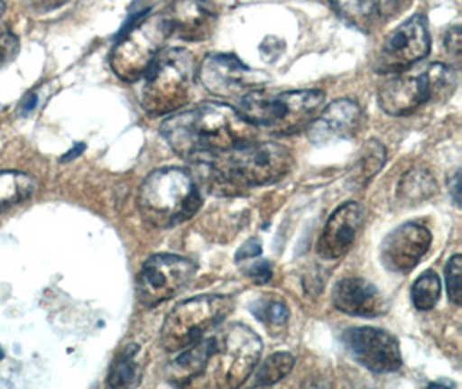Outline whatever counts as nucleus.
<instances>
[{"label":"nucleus","mask_w":462,"mask_h":389,"mask_svg":"<svg viewBox=\"0 0 462 389\" xmlns=\"http://www.w3.org/2000/svg\"><path fill=\"white\" fill-rule=\"evenodd\" d=\"M445 47L448 51V54L456 60L461 58L462 35L459 26H452L447 35H445Z\"/></svg>","instance_id":"nucleus-31"},{"label":"nucleus","mask_w":462,"mask_h":389,"mask_svg":"<svg viewBox=\"0 0 462 389\" xmlns=\"http://www.w3.org/2000/svg\"><path fill=\"white\" fill-rule=\"evenodd\" d=\"M253 313L267 326H284L290 319V308L284 301L279 300H267L263 303H256V307H253Z\"/></svg>","instance_id":"nucleus-27"},{"label":"nucleus","mask_w":462,"mask_h":389,"mask_svg":"<svg viewBox=\"0 0 462 389\" xmlns=\"http://www.w3.org/2000/svg\"><path fill=\"white\" fill-rule=\"evenodd\" d=\"M160 132L170 147L190 163L252 143L256 135L254 125L232 106L220 103L177 113L163 122Z\"/></svg>","instance_id":"nucleus-1"},{"label":"nucleus","mask_w":462,"mask_h":389,"mask_svg":"<svg viewBox=\"0 0 462 389\" xmlns=\"http://www.w3.org/2000/svg\"><path fill=\"white\" fill-rule=\"evenodd\" d=\"M333 305L352 317H378L386 313L388 303L378 287L362 277H345L333 289Z\"/></svg>","instance_id":"nucleus-18"},{"label":"nucleus","mask_w":462,"mask_h":389,"mask_svg":"<svg viewBox=\"0 0 462 389\" xmlns=\"http://www.w3.org/2000/svg\"><path fill=\"white\" fill-rule=\"evenodd\" d=\"M260 253H262V245H260V241L250 239V241H246L243 246L239 247V251H237V255H236V260H237V262L252 260V258L260 256Z\"/></svg>","instance_id":"nucleus-32"},{"label":"nucleus","mask_w":462,"mask_h":389,"mask_svg":"<svg viewBox=\"0 0 462 389\" xmlns=\"http://www.w3.org/2000/svg\"><path fill=\"white\" fill-rule=\"evenodd\" d=\"M198 266L189 258L160 253L147 258L137 275V300L143 307L162 305L190 286Z\"/></svg>","instance_id":"nucleus-9"},{"label":"nucleus","mask_w":462,"mask_h":389,"mask_svg":"<svg viewBox=\"0 0 462 389\" xmlns=\"http://www.w3.org/2000/svg\"><path fill=\"white\" fill-rule=\"evenodd\" d=\"M337 14L350 24L365 30L379 13V0H329Z\"/></svg>","instance_id":"nucleus-23"},{"label":"nucleus","mask_w":462,"mask_h":389,"mask_svg":"<svg viewBox=\"0 0 462 389\" xmlns=\"http://www.w3.org/2000/svg\"><path fill=\"white\" fill-rule=\"evenodd\" d=\"M0 360H4V349L0 348Z\"/></svg>","instance_id":"nucleus-36"},{"label":"nucleus","mask_w":462,"mask_h":389,"mask_svg":"<svg viewBox=\"0 0 462 389\" xmlns=\"http://www.w3.org/2000/svg\"><path fill=\"white\" fill-rule=\"evenodd\" d=\"M84 144H79L73 151H69V154H66V156H64L63 162H66V160H71V158H75V156H79V154H80V151H84Z\"/></svg>","instance_id":"nucleus-34"},{"label":"nucleus","mask_w":462,"mask_h":389,"mask_svg":"<svg viewBox=\"0 0 462 389\" xmlns=\"http://www.w3.org/2000/svg\"><path fill=\"white\" fill-rule=\"evenodd\" d=\"M362 124V109L352 99H337L320 111L307 126L309 141L316 145L354 137Z\"/></svg>","instance_id":"nucleus-15"},{"label":"nucleus","mask_w":462,"mask_h":389,"mask_svg":"<svg viewBox=\"0 0 462 389\" xmlns=\"http://www.w3.org/2000/svg\"><path fill=\"white\" fill-rule=\"evenodd\" d=\"M386 163V149L384 145L373 139L364 145L362 154L354 168V182L358 185H367Z\"/></svg>","instance_id":"nucleus-24"},{"label":"nucleus","mask_w":462,"mask_h":389,"mask_svg":"<svg viewBox=\"0 0 462 389\" xmlns=\"http://www.w3.org/2000/svg\"><path fill=\"white\" fill-rule=\"evenodd\" d=\"M196 61L186 49L160 52L144 75L141 106L152 116L179 111L189 101Z\"/></svg>","instance_id":"nucleus-5"},{"label":"nucleus","mask_w":462,"mask_h":389,"mask_svg":"<svg viewBox=\"0 0 462 389\" xmlns=\"http://www.w3.org/2000/svg\"><path fill=\"white\" fill-rule=\"evenodd\" d=\"M141 348L137 345H126L116 358L113 360V366L107 375V386L111 388H132L141 383Z\"/></svg>","instance_id":"nucleus-22"},{"label":"nucleus","mask_w":462,"mask_h":389,"mask_svg":"<svg viewBox=\"0 0 462 389\" xmlns=\"http://www.w3.org/2000/svg\"><path fill=\"white\" fill-rule=\"evenodd\" d=\"M440 277L435 270H426L424 273H420V279L412 284V289H411L414 307L422 311L435 308L440 300Z\"/></svg>","instance_id":"nucleus-26"},{"label":"nucleus","mask_w":462,"mask_h":389,"mask_svg":"<svg viewBox=\"0 0 462 389\" xmlns=\"http://www.w3.org/2000/svg\"><path fill=\"white\" fill-rule=\"evenodd\" d=\"M431 51V37L424 14H414L402 23L384 41L376 61L378 73H400L424 60Z\"/></svg>","instance_id":"nucleus-11"},{"label":"nucleus","mask_w":462,"mask_h":389,"mask_svg":"<svg viewBox=\"0 0 462 389\" xmlns=\"http://www.w3.org/2000/svg\"><path fill=\"white\" fill-rule=\"evenodd\" d=\"M354 360L373 374H392L402 367L399 339L378 328L346 329L341 336Z\"/></svg>","instance_id":"nucleus-12"},{"label":"nucleus","mask_w":462,"mask_h":389,"mask_svg":"<svg viewBox=\"0 0 462 389\" xmlns=\"http://www.w3.org/2000/svg\"><path fill=\"white\" fill-rule=\"evenodd\" d=\"M262 339L245 324H231L213 336V351L205 374L218 388L245 384L260 362Z\"/></svg>","instance_id":"nucleus-6"},{"label":"nucleus","mask_w":462,"mask_h":389,"mask_svg":"<svg viewBox=\"0 0 462 389\" xmlns=\"http://www.w3.org/2000/svg\"><path fill=\"white\" fill-rule=\"evenodd\" d=\"M324 99L322 90L269 94L258 88L239 99V113L254 126H263L281 135H291L310 125Z\"/></svg>","instance_id":"nucleus-4"},{"label":"nucleus","mask_w":462,"mask_h":389,"mask_svg":"<svg viewBox=\"0 0 462 389\" xmlns=\"http://www.w3.org/2000/svg\"><path fill=\"white\" fill-rule=\"evenodd\" d=\"M198 77L210 94L229 99H241L267 83L263 73L254 71L232 54L207 56L198 69Z\"/></svg>","instance_id":"nucleus-10"},{"label":"nucleus","mask_w":462,"mask_h":389,"mask_svg":"<svg viewBox=\"0 0 462 389\" xmlns=\"http://www.w3.org/2000/svg\"><path fill=\"white\" fill-rule=\"evenodd\" d=\"M211 351H213V338L199 339L182 355H179L167 369V379L173 386H190L196 383L208 367Z\"/></svg>","instance_id":"nucleus-19"},{"label":"nucleus","mask_w":462,"mask_h":389,"mask_svg":"<svg viewBox=\"0 0 462 389\" xmlns=\"http://www.w3.org/2000/svg\"><path fill=\"white\" fill-rule=\"evenodd\" d=\"M39 189L37 181L23 171H0V211L28 201Z\"/></svg>","instance_id":"nucleus-21"},{"label":"nucleus","mask_w":462,"mask_h":389,"mask_svg":"<svg viewBox=\"0 0 462 389\" xmlns=\"http://www.w3.org/2000/svg\"><path fill=\"white\" fill-rule=\"evenodd\" d=\"M165 16L170 32L188 42L208 39L217 23V11L208 0H175Z\"/></svg>","instance_id":"nucleus-17"},{"label":"nucleus","mask_w":462,"mask_h":389,"mask_svg":"<svg viewBox=\"0 0 462 389\" xmlns=\"http://www.w3.org/2000/svg\"><path fill=\"white\" fill-rule=\"evenodd\" d=\"M294 367V357L291 353L279 351L262 362V366L254 372V388H267L282 381Z\"/></svg>","instance_id":"nucleus-25"},{"label":"nucleus","mask_w":462,"mask_h":389,"mask_svg":"<svg viewBox=\"0 0 462 389\" xmlns=\"http://www.w3.org/2000/svg\"><path fill=\"white\" fill-rule=\"evenodd\" d=\"M18 52H20L18 37L11 30L0 26V69L9 62L14 61Z\"/></svg>","instance_id":"nucleus-29"},{"label":"nucleus","mask_w":462,"mask_h":389,"mask_svg":"<svg viewBox=\"0 0 462 389\" xmlns=\"http://www.w3.org/2000/svg\"><path fill=\"white\" fill-rule=\"evenodd\" d=\"M232 310L231 296L224 294H201L179 303L171 308L163 322L162 347L171 353L189 348L210 330L218 328L231 315Z\"/></svg>","instance_id":"nucleus-7"},{"label":"nucleus","mask_w":462,"mask_h":389,"mask_svg":"<svg viewBox=\"0 0 462 389\" xmlns=\"http://www.w3.org/2000/svg\"><path fill=\"white\" fill-rule=\"evenodd\" d=\"M35 104H37V97H35V96H30V97L24 101V104H23V113H30V111L35 107Z\"/></svg>","instance_id":"nucleus-33"},{"label":"nucleus","mask_w":462,"mask_h":389,"mask_svg":"<svg viewBox=\"0 0 462 389\" xmlns=\"http://www.w3.org/2000/svg\"><path fill=\"white\" fill-rule=\"evenodd\" d=\"M435 99L426 71L420 77H400L384 83L378 92L379 107L390 116H405Z\"/></svg>","instance_id":"nucleus-16"},{"label":"nucleus","mask_w":462,"mask_h":389,"mask_svg":"<svg viewBox=\"0 0 462 389\" xmlns=\"http://www.w3.org/2000/svg\"><path fill=\"white\" fill-rule=\"evenodd\" d=\"M137 203L146 222L169 228L188 222L199 211L201 192L198 181L186 168L165 166L147 175Z\"/></svg>","instance_id":"nucleus-3"},{"label":"nucleus","mask_w":462,"mask_h":389,"mask_svg":"<svg viewBox=\"0 0 462 389\" xmlns=\"http://www.w3.org/2000/svg\"><path fill=\"white\" fill-rule=\"evenodd\" d=\"M437 190L435 175L424 166H414L400 179L397 196L402 205L416 206L430 199Z\"/></svg>","instance_id":"nucleus-20"},{"label":"nucleus","mask_w":462,"mask_h":389,"mask_svg":"<svg viewBox=\"0 0 462 389\" xmlns=\"http://www.w3.org/2000/svg\"><path fill=\"white\" fill-rule=\"evenodd\" d=\"M171 35L165 14L141 18L128 28L111 52V68L125 82H135L146 75Z\"/></svg>","instance_id":"nucleus-8"},{"label":"nucleus","mask_w":462,"mask_h":389,"mask_svg":"<svg viewBox=\"0 0 462 389\" xmlns=\"http://www.w3.org/2000/svg\"><path fill=\"white\" fill-rule=\"evenodd\" d=\"M246 275L254 281L256 284H267L273 279V266L269 262H258L253 264L248 270Z\"/></svg>","instance_id":"nucleus-30"},{"label":"nucleus","mask_w":462,"mask_h":389,"mask_svg":"<svg viewBox=\"0 0 462 389\" xmlns=\"http://www.w3.org/2000/svg\"><path fill=\"white\" fill-rule=\"evenodd\" d=\"M364 208L358 203H345L329 217L317 241V255L324 260L343 258L357 241L364 227Z\"/></svg>","instance_id":"nucleus-14"},{"label":"nucleus","mask_w":462,"mask_h":389,"mask_svg":"<svg viewBox=\"0 0 462 389\" xmlns=\"http://www.w3.org/2000/svg\"><path fill=\"white\" fill-rule=\"evenodd\" d=\"M462 256L461 255H454L447 265L445 270V279H447V292H448V300L456 305L461 307L462 303Z\"/></svg>","instance_id":"nucleus-28"},{"label":"nucleus","mask_w":462,"mask_h":389,"mask_svg":"<svg viewBox=\"0 0 462 389\" xmlns=\"http://www.w3.org/2000/svg\"><path fill=\"white\" fill-rule=\"evenodd\" d=\"M5 13V2L4 0H0V18H2V14Z\"/></svg>","instance_id":"nucleus-35"},{"label":"nucleus","mask_w":462,"mask_h":389,"mask_svg":"<svg viewBox=\"0 0 462 389\" xmlns=\"http://www.w3.org/2000/svg\"><path fill=\"white\" fill-rule=\"evenodd\" d=\"M433 236L428 227L407 222L386 236L379 249L381 264L397 275H405L420 265L431 246Z\"/></svg>","instance_id":"nucleus-13"},{"label":"nucleus","mask_w":462,"mask_h":389,"mask_svg":"<svg viewBox=\"0 0 462 389\" xmlns=\"http://www.w3.org/2000/svg\"><path fill=\"white\" fill-rule=\"evenodd\" d=\"M192 164L205 173L213 192L229 196L282 181L293 170L294 158L281 144L252 141Z\"/></svg>","instance_id":"nucleus-2"}]
</instances>
